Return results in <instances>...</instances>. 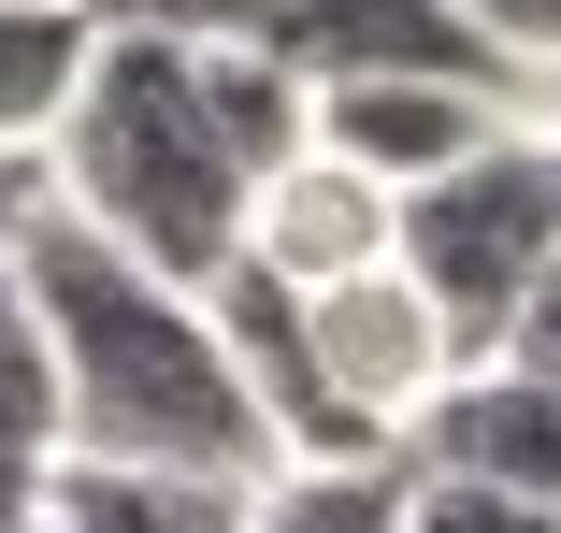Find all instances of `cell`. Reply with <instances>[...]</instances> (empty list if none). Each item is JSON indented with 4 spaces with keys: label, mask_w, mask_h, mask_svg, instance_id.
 <instances>
[{
    "label": "cell",
    "mask_w": 561,
    "mask_h": 533,
    "mask_svg": "<svg viewBox=\"0 0 561 533\" xmlns=\"http://www.w3.org/2000/svg\"><path fill=\"white\" fill-rule=\"evenodd\" d=\"M15 288L44 317V361L72 404V462H116V476H216V490H260L274 476V418L231 361V317L216 288L145 274L130 246H101L87 217L15 231Z\"/></svg>",
    "instance_id": "6da1fadb"
},
{
    "label": "cell",
    "mask_w": 561,
    "mask_h": 533,
    "mask_svg": "<svg viewBox=\"0 0 561 533\" xmlns=\"http://www.w3.org/2000/svg\"><path fill=\"white\" fill-rule=\"evenodd\" d=\"M44 202L87 217L101 246H130L145 274H173V288L231 274L260 246V173H245L231 116L202 87V44L145 30V15L101 30V72L58 116V145H44Z\"/></svg>",
    "instance_id": "7a4b0ae2"
},
{
    "label": "cell",
    "mask_w": 561,
    "mask_h": 533,
    "mask_svg": "<svg viewBox=\"0 0 561 533\" xmlns=\"http://www.w3.org/2000/svg\"><path fill=\"white\" fill-rule=\"evenodd\" d=\"M101 15H145V30H187V44H245L274 58L288 87H389V72H446V87H490L533 116V72L461 15V0H101Z\"/></svg>",
    "instance_id": "3957f363"
},
{
    "label": "cell",
    "mask_w": 561,
    "mask_h": 533,
    "mask_svg": "<svg viewBox=\"0 0 561 533\" xmlns=\"http://www.w3.org/2000/svg\"><path fill=\"white\" fill-rule=\"evenodd\" d=\"M547 260H561V159H547V131H504L490 159L432 173L403 202V274L446 303V332L476 361H504V332H518Z\"/></svg>",
    "instance_id": "277c9868"
},
{
    "label": "cell",
    "mask_w": 561,
    "mask_h": 533,
    "mask_svg": "<svg viewBox=\"0 0 561 533\" xmlns=\"http://www.w3.org/2000/svg\"><path fill=\"white\" fill-rule=\"evenodd\" d=\"M302 332H317V375H331V404L360 418V433L403 462L417 447V418L476 375V347L446 332V303L403 274V246L375 260V274H331V288H302Z\"/></svg>",
    "instance_id": "5b68a950"
},
{
    "label": "cell",
    "mask_w": 561,
    "mask_h": 533,
    "mask_svg": "<svg viewBox=\"0 0 561 533\" xmlns=\"http://www.w3.org/2000/svg\"><path fill=\"white\" fill-rule=\"evenodd\" d=\"M504 131H547V116H518V101H490V87H446V72H389V87H331L317 101V159L375 173L389 202H417L432 173L490 159Z\"/></svg>",
    "instance_id": "8992f818"
},
{
    "label": "cell",
    "mask_w": 561,
    "mask_h": 533,
    "mask_svg": "<svg viewBox=\"0 0 561 533\" xmlns=\"http://www.w3.org/2000/svg\"><path fill=\"white\" fill-rule=\"evenodd\" d=\"M417 476H476V490H518V504H561V375H518V361H476L417 418Z\"/></svg>",
    "instance_id": "52a82bcc"
},
{
    "label": "cell",
    "mask_w": 561,
    "mask_h": 533,
    "mask_svg": "<svg viewBox=\"0 0 561 533\" xmlns=\"http://www.w3.org/2000/svg\"><path fill=\"white\" fill-rule=\"evenodd\" d=\"M403 246V202L375 188V173H346V159H302V173H274L260 188V274H288V288H331V274H375Z\"/></svg>",
    "instance_id": "ba28073f"
},
{
    "label": "cell",
    "mask_w": 561,
    "mask_h": 533,
    "mask_svg": "<svg viewBox=\"0 0 561 533\" xmlns=\"http://www.w3.org/2000/svg\"><path fill=\"white\" fill-rule=\"evenodd\" d=\"M58 476H72V404H58V361H44V317H30L15 260H0V533H44Z\"/></svg>",
    "instance_id": "9c48e42d"
},
{
    "label": "cell",
    "mask_w": 561,
    "mask_h": 533,
    "mask_svg": "<svg viewBox=\"0 0 561 533\" xmlns=\"http://www.w3.org/2000/svg\"><path fill=\"white\" fill-rule=\"evenodd\" d=\"M101 0H0V159H44L101 72Z\"/></svg>",
    "instance_id": "30bf717a"
},
{
    "label": "cell",
    "mask_w": 561,
    "mask_h": 533,
    "mask_svg": "<svg viewBox=\"0 0 561 533\" xmlns=\"http://www.w3.org/2000/svg\"><path fill=\"white\" fill-rule=\"evenodd\" d=\"M72 533H260V490H216V476H116V462H72L58 476Z\"/></svg>",
    "instance_id": "8fae6325"
},
{
    "label": "cell",
    "mask_w": 561,
    "mask_h": 533,
    "mask_svg": "<svg viewBox=\"0 0 561 533\" xmlns=\"http://www.w3.org/2000/svg\"><path fill=\"white\" fill-rule=\"evenodd\" d=\"M260 533H417V462H288L260 476Z\"/></svg>",
    "instance_id": "7c38bea8"
},
{
    "label": "cell",
    "mask_w": 561,
    "mask_h": 533,
    "mask_svg": "<svg viewBox=\"0 0 561 533\" xmlns=\"http://www.w3.org/2000/svg\"><path fill=\"white\" fill-rule=\"evenodd\" d=\"M417 533H561V504L476 490V476H417Z\"/></svg>",
    "instance_id": "4fadbf2b"
},
{
    "label": "cell",
    "mask_w": 561,
    "mask_h": 533,
    "mask_svg": "<svg viewBox=\"0 0 561 533\" xmlns=\"http://www.w3.org/2000/svg\"><path fill=\"white\" fill-rule=\"evenodd\" d=\"M461 15H476V30L533 72V87H561V0H461Z\"/></svg>",
    "instance_id": "5bb4252c"
},
{
    "label": "cell",
    "mask_w": 561,
    "mask_h": 533,
    "mask_svg": "<svg viewBox=\"0 0 561 533\" xmlns=\"http://www.w3.org/2000/svg\"><path fill=\"white\" fill-rule=\"evenodd\" d=\"M504 361H518V375H561V260L533 274V303H518V332H504Z\"/></svg>",
    "instance_id": "9a60e30c"
},
{
    "label": "cell",
    "mask_w": 561,
    "mask_h": 533,
    "mask_svg": "<svg viewBox=\"0 0 561 533\" xmlns=\"http://www.w3.org/2000/svg\"><path fill=\"white\" fill-rule=\"evenodd\" d=\"M30 217H44V159H0V260H15Z\"/></svg>",
    "instance_id": "2e32d148"
},
{
    "label": "cell",
    "mask_w": 561,
    "mask_h": 533,
    "mask_svg": "<svg viewBox=\"0 0 561 533\" xmlns=\"http://www.w3.org/2000/svg\"><path fill=\"white\" fill-rule=\"evenodd\" d=\"M547 159H561V101H547Z\"/></svg>",
    "instance_id": "e0dca14e"
}]
</instances>
